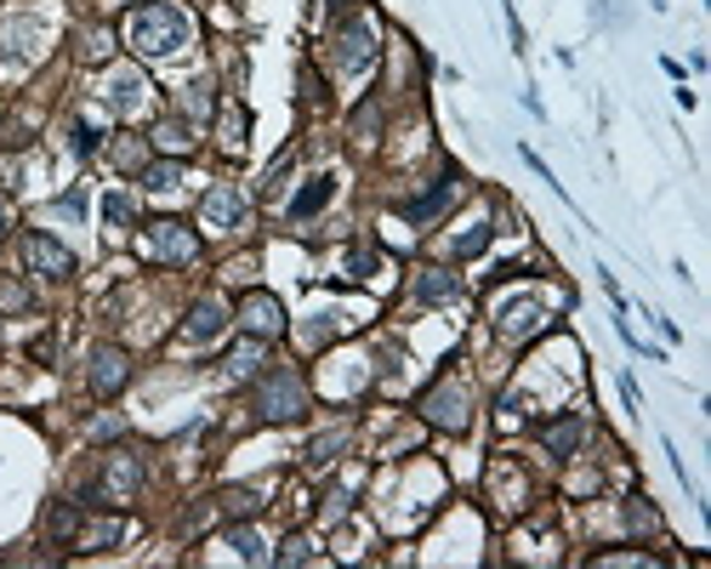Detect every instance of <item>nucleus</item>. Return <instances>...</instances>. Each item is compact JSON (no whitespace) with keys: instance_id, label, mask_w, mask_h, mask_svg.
<instances>
[{"instance_id":"1","label":"nucleus","mask_w":711,"mask_h":569,"mask_svg":"<svg viewBox=\"0 0 711 569\" xmlns=\"http://www.w3.org/2000/svg\"><path fill=\"white\" fill-rule=\"evenodd\" d=\"M194 41V23L172 0H149V7L125 12V46L138 57H177Z\"/></svg>"},{"instance_id":"2","label":"nucleus","mask_w":711,"mask_h":569,"mask_svg":"<svg viewBox=\"0 0 711 569\" xmlns=\"http://www.w3.org/2000/svg\"><path fill=\"white\" fill-rule=\"evenodd\" d=\"M302 405H308V387H302L296 371H274V376L256 387V416L262 422H296Z\"/></svg>"},{"instance_id":"3","label":"nucleus","mask_w":711,"mask_h":569,"mask_svg":"<svg viewBox=\"0 0 711 569\" xmlns=\"http://www.w3.org/2000/svg\"><path fill=\"white\" fill-rule=\"evenodd\" d=\"M330 63H336V75H359L376 63V29H370L364 18L342 23L336 29V41H330Z\"/></svg>"},{"instance_id":"4","label":"nucleus","mask_w":711,"mask_h":569,"mask_svg":"<svg viewBox=\"0 0 711 569\" xmlns=\"http://www.w3.org/2000/svg\"><path fill=\"white\" fill-rule=\"evenodd\" d=\"M245 217H251V199H245V188H233V183H217L206 199H199V222H206L211 233L245 228Z\"/></svg>"},{"instance_id":"5","label":"nucleus","mask_w":711,"mask_h":569,"mask_svg":"<svg viewBox=\"0 0 711 569\" xmlns=\"http://www.w3.org/2000/svg\"><path fill=\"white\" fill-rule=\"evenodd\" d=\"M422 416H427L433 427H445V433H461V427L472 422V393H467L461 382H438V387L422 398Z\"/></svg>"},{"instance_id":"6","label":"nucleus","mask_w":711,"mask_h":569,"mask_svg":"<svg viewBox=\"0 0 711 569\" xmlns=\"http://www.w3.org/2000/svg\"><path fill=\"white\" fill-rule=\"evenodd\" d=\"M143 251L154 262H194L199 256V240H194L183 222H149L143 228Z\"/></svg>"},{"instance_id":"7","label":"nucleus","mask_w":711,"mask_h":569,"mask_svg":"<svg viewBox=\"0 0 711 569\" xmlns=\"http://www.w3.org/2000/svg\"><path fill=\"white\" fill-rule=\"evenodd\" d=\"M23 262H29V274H46V280L75 274V256L57 240H46V233H23Z\"/></svg>"},{"instance_id":"8","label":"nucleus","mask_w":711,"mask_h":569,"mask_svg":"<svg viewBox=\"0 0 711 569\" xmlns=\"http://www.w3.org/2000/svg\"><path fill=\"white\" fill-rule=\"evenodd\" d=\"M240 325L251 330V337H280L285 330V308H280V296H267V291H251L245 303H240Z\"/></svg>"},{"instance_id":"9","label":"nucleus","mask_w":711,"mask_h":569,"mask_svg":"<svg viewBox=\"0 0 711 569\" xmlns=\"http://www.w3.org/2000/svg\"><path fill=\"white\" fill-rule=\"evenodd\" d=\"M103 103L125 120V114H138L143 103H149V80L138 75V69H114L109 80H103Z\"/></svg>"},{"instance_id":"10","label":"nucleus","mask_w":711,"mask_h":569,"mask_svg":"<svg viewBox=\"0 0 711 569\" xmlns=\"http://www.w3.org/2000/svg\"><path fill=\"white\" fill-rule=\"evenodd\" d=\"M138 484H143V467H138V456L114 450V456L103 461V484H97V490H103L109 501H125V495L138 490Z\"/></svg>"},{"instance_id":"11","label":"nucleus","mask_w":711,"mask_h":569,"mask_svg":"<svg viewBox=\"0 0 711 569\" xmlns=\"http://www.w3.org/2000/svg\"><path fill=\"white\" fill-rule=\"evenodd\" d=\"M125 376H131V364H125L120 348H97V353H91V387H97V393H120Z\"/></svg>"},{"instance_id":"12","label":"nucleus","mask_w":711,"mask_h":569,"mask_svg":"<svg viewBox=\"0 0 711 569\" xmlns=\"http://www.w3.org/2000/svg\"><path fill=\"white\" fill-rule=\"evenodd\" d=\"M450 199H456V177H438V183H433L427 194H416V199H404V206H398V211H404V217H411V222H433L438 211H445V206H450Z\"/></svg>"},{"instance_id":"13","label":"nucleus","mask_w":711,"mask_h":569,"mask_svg":"<svg viewBox=\"0 0 711 569\" xmlns=\"http://www.w3.org/2000/svg\"><path fill=\"white\" fill-rule=\"evenodd\" d=\"M222 325H228L222 303H217V296H206V303H194V314H188V325H183V337H188V342H217Z\"/></svg>"},{"instance_id":"14","label":"nucleus","mask_w":711,"mask_h":569,"mask_svg":"<svg viewBox=\"0 0 711 569\" xmlns=\"http://www.w3.org/2000/svg\"><path fill=\"white\" fill-rule=\"evenodd\" d=\"M535 325H540V303H506L501 308V330H506V337H529Z\"/></svg>"},{"instance_id":"15","label":"nucleus","mask_w":711,"mask_h":569,"mask_svg":"<svg viewBox=\"0 0 711 569\" xmlns=\"http://www.w3.org/2000/svg\"><path fill=\"white\" fill-rule=\"evenodd\" d=\"M120 535H125V524H114V518H109V524H91V529H80V535H75V547H80V552H97V547H114Z\"/></svg>"},{"instance_id":"16","label":"nucleus","mask_w":711,"mask_h":569,"mask_svg":"<svg viewBox=\"0 0 711 569\" xmlns=\"http://www.w3.org/2000/svg\"><path fill=\"white\" fill-rule=\"evenodd\" d=\"M330 188H336L330 177H314V183H308V194H296V206H291V217H296V222H302V217H314V211L325 206V199H330Z\"/></svg>"},{"instance_id":"17","label":"nucleus","mask_w":711,"mask_h":569,"mask_svg":"<svg viewBox=\"0 0 711 569\" xmlns=\"http://www.w3.org/2000/svg\"><path fill=\"white\" fill-rule=\"evenodd\" d=\"M154 143L172 149V154H188V149H194V138H188L183 120H160V125H154Z\"/></svg>"},{"instance_id":"18","label":"nucleus","mask_w":711,"mask_h":569,"mask_svg":"<svg viewBox=\"0 0 711 569\" xmlns=\"http://www.w3.org/2000/svg\"><path fill=\"white\" fill-rule=\"evenodd\" d=\"M575 445H581V416H569V422L547 427V450H553V456H569Z\"/></svg>"},{"instance_id":"19","label":"nucleus","mask_w":711,"mask_h":569,"mask_svg":"<svg viewBox=\"0 0 711 569\" xmlns=\"http://www.w3.org/2000/svg\"><path fill=\"white\" fill-rule=\"evenodd\" d=\"M422 303H450L456 296V274H422Z\"/></svg>"},{"instance_id":"20","label":"nucleus","mask_w":711,"mask_h":569,"mask_svg":"<svg viewBox=\"0 0 711 569\" xmlns=\"http://www.w3.org/2000/svg\"><path fill=\"white\" fill-rule=\"evenodd\" d=\"M228 541H233V552H240L245 563H267V547L256 541V535H251V529H233V535H228Z\"/></svg>"},{"instance_id":"21","label":"nucleus","mask_w":711,"mask_h":569,"mask_svg":"<svg viewBox=\"0 0 711 569\" xmlns=\"http://www.w3.org/2000/svg\"><path fill=\"white\" fill-rule=\"evenodd\" d=\"M490 245V222H472V233H456V256H479Z\"/></svg>"},{"instance_id":"22","label":"nucleus","mask_w":711,"mask_h":569,"mask_svg":"<svg viewBox=\"0 0 711 569\" xmlns=\"http://www.w3.org/2000/svg\"><path fill=\"white\" fill-rule=\"evenodd\" d=\"M143 183H149V188H177V183H183V165H177V160L149 165V172H143Z\"/></svg>"},{"instance_id":"23","label":"nucleus","mask_w":711,"mask_h":569,"mask_svg":"<svg viewBox=\"0 0 711 569\" xmlns=\"http://www.w3.org/2000/svg\"><path fill=\"white\" fill-rule=\"evenodd\" d=\"M245 125H251V120H245L240 109H228V114H222V143H228V149H245Z\"/></svg>"},{"instance_id":"24","label":"nucleus","mask_w":711,"mask_h":569,"mask_svg":"<svg viewBox=\"0 0 711 569\" xmlns=\"http://www.w3.org/2000/svg\"><path fill=\"white\" fill-rule=\"evenodd\" d=\"M342 445H348V433H325V439H314V450H308V456H314V461H330Z\"/></svg>"},{"instance_id":"25","label":"nucleus","mask_w":711,"mask_h":569,"mask_svg":"<svg viewBox=\"0 0 711 569\" xmlns=\"http://www.w3.org/2000/svg\"><path fill=\"white\" fill-rule=\"evenodd\" d=\"M103 217H109L114 228H120V222H131V199H125V194H109V199H103Z\"/></svg>"},{"instance_id":"26","label":"nucleus","mask_w":711,"mask_h":569,"mask_svg":"<svg viewBox=\"0 0 711 569\" xmlns=\"http://www.w3.org/2000/svg\"><path fill=\"white\" fill-rule=\"evenodd\" d=\"M256 507H262V501H256L251 490H233V495H228V513H256Z\"/></svg>"},{"instance_id":"27","label":"nucleus","mask_w":711,"mask_h":569,"mask_svg":"<svg viewBox=\"0 0 711 569\" xmlns=\"http://www.w3.org/2000/svg\"><path fill=\"white\" fill-rule=\"evenodd\" d=\"M506 35H513V52H524V23H518L513 7H506Z\"/></svg>"},{"instance_id":"28","label":"nucleus","mask_w":711,"mask_h":569,"mask_svg":"<svg viewBox=\"0 0 711 569\" xmlns=\"http://www.w3.org/2000/svg\"><path fill=\"white\" fill-rule=\"evenodd\" d=\"M285 563H296V558H308V541H285V552H280Z\"/></svg>"},{"instance_id":"29","label":"nucleus","mask_w":711,"mask_h":569,"mask_svg":"<svg viewBox=\"0 0 711 569\" xmlns=\"http://www.w3.org/2000/svg\"><path fill=\"white\" fill-rule=\"evenodd\" d=\"M0 228H7V211H0Z\"/></svg>"}]
</instances>
